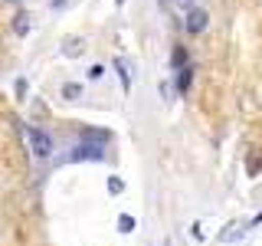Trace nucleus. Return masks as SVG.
<instances>
[{
	"label": "nucleus",
	"mask_w": 262,
	"mask_h": 246,
	"mask_svg": "<svg viewBox=\"0 0 262 246\" xmlns=\"http://www.w3.org/2000/svg\"><path fill=\"white\" fill-rule=\"evenodd\" d=\"M23 135H27L30 151L36 154V158H49V154H53V138H49V131L36 128V125H23Z\"/></svg>",
	"instance_id": "1"
},
{
	"label": "nucleus",
	"mask_w": 262,
	"mask_h": 246,
	"mask_svg": "<svg viewBox=\"0 0 262 246\" xmlns=\"http://www.w3.org/2000/svg\"><path fill=\"white\" fill-rule=\"evenodd\" d=\"M105 158V145L102 141H92V138H85L82 145L72 148V154L66 161H102Z\"/></svg>",
	"instance_id": "2"
},
{
	"label": "nucleus",
	"mask_w": 262,
	"mask_h": 246,
	"mask_svg": "<svg viewBox=\"0 0 262 246\" xmlns=\"http://www.w3.org/2000/svg\"><path fill=\"white\" fill-rule=\"evenodd\" d=\"M207 10H200V7H190V10H187V16H184V27L190 30V33H203L207 30Z\"/></svg>",
	"instance_id": "3"
},
{
	"label": "nucleus",
	"mask_w": 262,
	"mask_h": 246,
	"mask_svg": "<svg viewBox=\"0 0 262 246\" xmlns=\"http://www.w3.org/2000/svg\"><path fill=\"white\" fill-rule=\"evenodd\" d=\"M13 33H16V36H27V33H30V13H16Z\"/></svg>",
	"instance_id": "4"
},
{
	"label": "nucleus",
	"mask_w": 262,
	"mask_h": 246,
	"mask_svg": "<svg viewBox=\"0 0 262 246\" xmlns=\"http://www.w3.org/2000/svg\"><path fill=\"white\" fill-rule=\"evenodd\" d=\"M177 89H180V92L190 89V69H187V66H184V69H177Z\"/></svg>",
	"instance_id": "5"
},
{
	"label": "nucleus",
	"mask_w": 262,
	"mask_h": 246,
	"mask_svg": "<svg viewBox=\"0 0 262 246\" xmlns=\"http://www.w3.org/2000/svg\"><path fill=\"white\" fill-rule=\"evenodd\" d=\"M118 230H121V233H131V230H135V217L121 213V217H118Z\"/></svg>",
	"instance_id": "6"
},
{
	"label": "nucleus",
	"mask_w": 262,
	"mask_h": 246,
	"mask_svg": "<svg viewBox=\"0 0 262 246\" xmlns=\"http://www.w3.org/2000/svg\"><path fill=\"white\" fill-rule=\"evenodd\" d=\"M164 7H177V10H190L193 7V0H161Z\"/></svg>",
	"instance_id": "7"
},
{
	"label": "nucleus",
	"mask_w": 262,
	"mask_h": 246,
	"mask_svg": "<svg viewBox=\"0 0 262 246\" xmlns=\"http://www.w3.org/2000/svg\"><path fill=\"white\" fill-rule=\"evenodd\" d=\"M82 53V39H66V56H76Z\"/></svg>",
	"instance_id": "8"
},
{
	"label": "nucleus",
	"mask_w": 262,
	"mask_h": 246,
	"mask_svg": "<svg viewBox=\"0 0 262 246\" xmlns=\"http://www.w3.org/2000/svg\"><path fill=\"white\" fill-rule=\"evenodd\" d=\"M236 236H243V227H229L226 233H223V240L229 243V240H236Z\"/></svg>",
	"instance_id": "9"
},
{
	"label": "nucleus",
	"mask_w": 262,
	"mask_h": 246,
	"mask_svg": "<svg viewBox=\"0 0 262 246\" xmlns=\"http://www.w3.org/2000/svg\"><path fill=\"white\" fill-rule=\"evenodd\" d=\"M62 92H66V95H69V98H72V95H82V89H79V86H72V82H69V86H66V89H62Z\"/></svg>",
	"instance_id": "10"
},
{
	"label": "nucleus",
	"mask_w": 262,
	"mask_h": 246,
	"mask_svg": "<svg viewBox=\"0 0 262 246\" xmlns=\"http://www.w3.org/2000/svg\"><path fill=\"white\" fill-rule=\"evenodd\" d=\"M108 191H112V194H121V180H118V177L108 180Z\"/></svg>",
	"instance_id": "11"
},
{
	"label": "nucleus",
	"mask_w": 262,
	"mask_h": 246,
	"mask_svg": "<svg viewBox=\"0 0 262 246\" xmlns=\"http://www.w3.org/2000/svg\"><path fill=\"white\" fill-rule=\"evenodd\" d=\"M180 63H187V53H184V49H177V53H174V66H180Z\"/></svg>",
	"instance_id": "12"
},
{
	"label": "nucleus",
	"mask_w": 262,
	"mask_h": 246,
	"mask_svg": "<svg viewBox=\"0 0 262 246\" xmlns=\"http://www.w3.org/2000/svg\"><path fill=\"white\" fill-rule=\"evenodd\" d=\"M118 4H125V0H118Z\"/></svg>",
	"instance_id": "13"
}]
</instances>
